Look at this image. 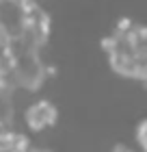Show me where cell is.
Listing matches in <instances>:
<instances>
[{"label":"cell","mask_w":147,"mask_h":152,"mask_svg":"<svg viewBox=\"0 0 147 152\" xmlns=\"http://www.w3.org/2000/svg\"><path fill=\"white\" fill-rule=\"evenodd\" d=\"M26 152H52V150L46 148V146H35V143H30V146L26 148Z\"/></svg>","instance_id":"5"},{"label":"cell","mask_w":147,"mask_h":152,"mask_svg":"<svg viewBox=\"0 0 147 152\" xmlns=\"http://www.w3.org/2000/svg\"><path fill=\"white\" fill-rule=\"evenodd\" d=\"M30 139L11 126H0V152H26Z\"/></svg>","instance_id":"3"},{"label":"cell","mask_w":147,"mask_h":152,"mask_svg":"<svg viewBox=\"0 0 147 152\" xmlns=\"http://www.w3.org/2000/svg\"><path fill=\"white\" fill-rule=\"evenodd\" d=\"M56 122H59V109L52 100L39 98L24 109V124L30 133H43V130L56 126Z\"/></svg>","instance_id":"2"},{"label":"cell","mask_w":147,"mask_h":152,"mask_svg":"<svg viewBox=\"0 0 147 152\" xmlns=\"http://www.w3.org/2000/svg\"><path fill=\"white\" fill-rule=\"evenodd\" d=\"M110 152H134L132 148H128V146H123V143H117V146L110 150Z\"/></svg>","instance_id":"6"},{"label":"cell","mask_w":147,"mask_h":152,"mask_svg":"<svg viewBox=\"0 0 147 152\" xmlns=\"http://www.w3.org/2000/svg\"><path fill=\"white\" fill-rule=\"evenodd\" d=\"M134 139H136V146L141 148V152H147V117H143V120L136 124Z\"/></svg>","instance_id":"4"},{"label":"cell","mask_w":147,"mask_h":152,"mask_svg":"<svg viewBox=\"0 0 147 152\" xmlns=\"http://www.w3.org/2000/svg\"><path fill=\"white\" fill-rule=\"evenodd\" d=\"M102 48L115 74L147 83V26L134 20H121L104 37Z\"/></svg>","instance_id":"1"}]
</instances>
